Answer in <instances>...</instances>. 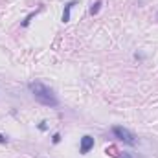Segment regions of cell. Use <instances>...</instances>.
<instances>
[{
    "instance_id": "cell-7",
    "label": "cell",
    "mask_w": 158,
    "mask_h": 158,
    "mask_svg": "<svg viewBox=\"0 0 158 158\" xmlns=\"http://www.w3.org/2000/svg\"><path fill=\"white\" fill-rule=\"evenodd\" d=\"M52 142H53V143H59V142H61V134H59V132H55V134H53V138H52Z\"/></svg>"
},
{
    "instance_id": "cell-9",
    "label": "cell",
    "mask_w": 158,
    "mask_h": 158,
    "mask_svg": "<svg viewBox=\"0 0 158 158\" xmlns=\"http://www.w3.org/2000/svg\"><path fill=\"white\" fill-rule=\"evenodd\" d=\"M134 59H138V61H143V59H145V55H143V53H138V52H136V53H134Z\"/></svg>"
},
{
    "instance_id": "cell-8",
    "label": "cell",
    "mask_w": 158,
    "mask_h": 158,
    "mask_svg": "<svg viewBox=\"0 0 158 158\" xmlns=\"http://www.w3.org/2000/svg\"><path fill=\"white\" fill-rule=\"evenodd\" d=\"M39 131H42V132H44V131H48V125H46V121H40V123H39Z\"/></svg>"
},
{
    "instance_id": "cell-5",
    "label": "cell",
    "mask_w": 158,
    "mask_h": 158,
    "mask_svg": "<svg viewBox=\"0 0 158 158\" xmlns=\"http://www.w3.org/2000/svg\"><path fill=\"white\" fill-rule=\"evenodd\" d=\"M101 6H103V2H101V0H96V2L92 4V7H90V15H98L99 9H101Z\"/></svg>"
},
{
    "instance_id": "cell-11",
    "label": "cell",
    "mask_w": 158,
    "mask_h": 158,
    "mask_svg": "<svg viewBox=\"0 0 158 158\" xmlns=\"http://www.w3.org/2000/svg\"><path fill=\"white\" fill-rule=\"evenodd\" d=\"M121 158H132V155H131V153H123V156Z\"/></svg>"
},
{
    "instance_id": "cell-12",
    "label": "cell",
    "mask_w": 158,
    "mask_h": 158,
    "mask_svg": "<svg viewBox=\"0 0 158 158\" xmlns=\"http://www.w3.org/2000/svg\"><path fill=\"white\" fill-rule=\"evenodd\" d=\"M156 20H158V13H156Z\"/></svg>"
},
{
    "instance_id": "cell-4",
    "label": "cell",
    "mask_w": 158,
    "mask_h": 158,
    "mask_svg": "<svg viewBox=\"0 0 158 158\" xmlns=\"http://www.w3.org/2000/svg\"><path fill=\"white\" fill-rule=\"evenodd\" d=\"M76 6V0H70V2H66L64 4V9H63V17H61V20L66 24V22H70V13H72V7Z\"/></svg>"
},
{
    "instance_id": "cell-6",
    "label": "cell",
    "mask_w": 158,
    "mask_h": 158,
    "mask_svg": "<svg viewBox=\"0 0 158 158\" xmlns=\"http://www.w3.org/2000/svg\"><path fill=\"white\" fill-rule=\"evenodd\" d=\"M35 15H37V11H35V13H30V15H28V17L20 22V26H22V28H28V26H30V22L33 20V17H35Z\"/></svg>"
},
{
    "instance_id": "cell-1",
    "label": "cell",
    "mask_w": 158,
    "mask_h": 158,
    "mask_svg": "<svg viewBox=\"0 0 158 158\" xmlns=\"http://www.w3.org/2000/svg\"><path fill=\"white\" fill-rule=\"evenodd\" d=\"M30 90H31L33 98L39 101L40 105H44V107H57L59 105V99H57L55 92L50 86H46L44 83H40V81L30 83Z\"/></svg>"
},
{
    "instance_id": "cell-2",
    "label": "cell",
    "mask_w": 158,
    "mask_h": 158,
    "mask_svg": "<svg viewBox=\"0 0 158 158\" xmlns=\"http://www.w3.org/2000/svg\"><path fill=\"white\" fill-rule=\"evenodd\" d=\"M112 134H114V138H118L119 142H123V143H127V145H136V138H134V134H132L129 129L121 127V125L112 127Z\"/></svg>"
},
{
    "instance_id": "cell-3",
    "label": "cell",
    "mask_w": 158,
    "mask_h": 158,
    "mask_svg": "<svg viewBox=\"0 0 158 158\" xmlns=\"http://www.w3.org/2000/svg\"><path fill=\"white\" fill-rule=\"evenodd\" d=\"M92 149H94V138L90 134H85L81 138V142H79V153L81 155H88Z\"/></svg>"
},
{
    "instance_id": "cell-10",
    "label": "cell",
    "mask_w": 158,
    "mask_h": 158,
    "mask_svg": "<svg viewBox=\"0 0 158 158\" xmlns=\"http://www.w3.org/2000/svg\"><path fill=\"white\" fill-rule=\"evenodd\" d=\"M0 143H7V136H4V134H0Z\"/></svg>"
}]
</instances>
